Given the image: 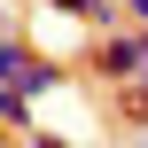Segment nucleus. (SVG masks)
Instances as JSON below:
<instances>
[{
	"instance_id": "1",
	"label": "nucleus",
	"mask_w": 148,
	"mask_h": 148,
	"mask_svg": "<svg viewBox=\"0 0 148 148\" xmlns=\"http://www.w3.org/2000/svg\"><path fill=\"white\" fill-rule=\"evenodd\" d=\"M55 86H62V62H39L23 47V31L8 23V39H0V94H55Z\"/></svg>"
},
{
	"instance_id": "2",
	"label": "nucleus",
	"mask_w": 148,
	"mask_h": 148,
	"mask_svg": "<svg viewBox=\"0 0 148 148\" xmlns=\"http://www.w3.org/2000/svg\"><path fill=\"white\" fill-rule=\"evenodd\" d=\"M86 62H94V78L133 86V78H148V31H140V23H133V31H125V23H117V31H101V47H94Z\"/></svg>"
},
{
	"instance_id": "3",
	"label": "nucleus",
	"mask_w": 148,
	"mask_h": 148,
	"mask_svg": "<svg viewBox=\"0 0 148 148\" xmlns=\"http://www.w3.org/2000/svg\"><path fill=\"white\" fill-rule=\"evenodd\" d=\"M39 8L78 16V23H94V31H117V16H125V0H39Z\"/></svg>"
},
{
	"instance_id": "4",
	"label": "nucleus",
	"mask_w": 148,
	"mask_h": 148,
	"mask_svg": "<svg viewBox=\"0 0 148 148\" xmlns=\"http://www.w3.org/2000/svg\"><path fill=\"white\" fill-rule=\"evenodd\" d=\"M125 101H133V125H148V78H133V86H125Z\"/></svg>"
},
{
	"instance_id": "5",
	"label": "nucleus",
	"mask_w": 148,
	"mask_h": 148,
	"mask_svg": "<svg viewBox=\"0 0 148 148\" xmlns=\"http://www.w3.org/2000/svg\"><path fill=\"white\" fill-rule=\"evenodd\" d=\"M125 23H140V31H148V0H125Z\"/></svg>"
},
{
	"instance_id": "6",
	"label": "nucleus",
	"mask_w": 148,
	"mask_h": 148,
	"mask_svg": "<svg viewBox=\"0 0 148 148\" xmlns=\"http://www.w3.org/2000/svg\"><path fill=\"white\" fill-rule=\"evenodd\" d=\"M23 148H70V140H55V133H23Z\"/></svg>"
}]
</instances>
